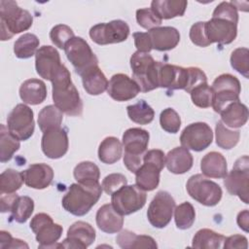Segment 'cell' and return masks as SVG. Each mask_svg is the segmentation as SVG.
<instances>
[{"label": "cell", "instance_id": "6da1fadb", "mask_svg": "<svg viewBox=\"0 0 249 249\" xmlns=\"http://www.w3.org/2000/svg\"><path fill=\"white\" fill-rule=\"evenodd\" d=\"M52 84L54 105L68 116H81L83 113V102L78 89L72 83L70 72L65 65L53 78Z\"/></svg>", "mask_w": 249, "mask_h": 249}, {"label": "cell", "instance_id": "7a4b0ae2", "mask_svg": "<svg viewBox=\"0 0 249 249\" xmlns=\"http://www.w3.org/2000/svg\"><path fill=\"white\" fill-rule=\"evenodd\" d=\"M102 191L99 183L71 184L67 193L62 197V206L67 212L75 216H84L98 201Z\"/></svg>", "mask_w": 249, "mask_h": 249}, {"label": "cell", "instance_id": "3957f363", "mask_svg": "<svg viewBox=\"0 0 249 249\" xmlns=\"http://www.w3.org/2000/svg\"><path fill=\"white\" fill-rule=\"evenodd\" d=\"M33 22L32 15L18 7L15 1H0L1 40H10L15 34L29 29Z\"/></svg>", "mask_w": 249, "mask_h": 249}, {"label": "cell", "instance_id": "277c9868", "mask_svg": "<svg viewBox=\"0 0 249 249\" xmlns=\"http://www.w3.org/2000/svg\"><path fill=\"white\" fill-rule=\"evenodd\" d=\"M149 139V132L140 127L128 128L123 134L124 163L130 172L135 173L142 165L143 156L148 148Z\"/></svg>", "mask_w": 249, "mask_h": 249}, {"label": "cell", "instance_id": "5b68a950", "mask_svg": "<svg viewBox=\"0 0 249 249\" xmlns=\"http://www.w3.org/2000/svg\"><path fill=\"white\" fill-rule=\"evenodd\" d=\"M165 165V155L161 150L153 149L143 156V163L135 172L136 185L145 192L155 190L160 183V174Z\"/></svg>", "mask_w": 249, "mask_h": 249}, {"label": "cell", "instance_id": "8992f818", "mask_svg": "<svg viewBox=\"0 0 249 249\" xmlns=\"http://www.w3.org/2000/svg\"><path fill=\"white\" fill-rule=\"evenodd\" d=\"M132 78L139 86L140 91L148 92L159 88L158 69L159 61L147 53L135 52L130 57Z\"/></svg>", "mask_w": 249, "mask_h": 249}, {"label": "cell", "instance_id": "52a82bcc", "mask_svg": "<svg viewBox=\"0 0 249 249\" xmlns=\"http://www.w3.org/2000/svg\"><path fill=\"white\" fill-rule=\"evenodd\" d=\"M189 196L205 206H215L222 198L221 187L203 174H195L186 184Z\"/></svg>", "mask_w": 249, "mask_h": 249}, {"label": "cell", "instance_id": "ba28073f", "mask_svg": "<svg viewBox=\"0 0 249 249\" xmlns=\"http://www.w3.org/2000/svg\"><path fill=\"white\" fill-rule=\"evenodd\" d=\"M213 91L212 108L220 113L229 103L239 100L241 86L239 80L231 74L218 76L211 86Z\"/></svg>", "mask_w": 249, "mask_h": 249}, {"label": "cell", "instance_id": "9c48e42d", "mask_svg": "<svg viewBox=\"0 0 249 249\" xmlns=\"http://www.w3.org/2000/svg\"><path fill=\"white\" fill-rule=\"evenodd\" d=\"M224 185L227 191L237 196L245 204H248V187H249V159L248 156H242L237 159L234 165L224 177Z\"/></svg>", "mask_w": 249, "mask_h": 249}, {"label": "cell", "instance_id": "30bf717a", "mask_svg": "<svg viewBox=\"0 0 249 249\" xmlns=\"http://www.w3.org/2000/svg\"><path fill=\"white\" fill-rule=\"evenodd\" d=\"M144 190L135 185H125L111 195V204L121 215H130L140 210L146 203Z\"/></svg>", "mask_w": 249, "mask_h": 249}, {"label": "cell", "instance_id": "8fae6325", "mask_svg": "<svg viewBox=\"0 0 249 249\" xmlns=\"http://www.w3.org/2000/svg\"><path fill=\"white\" fill-rule=\"evenodd\" d=\"M30 229L36 234L39 248H57L56 244L62 234V227L53 223V218L46 213L36 214L30 222Z\"/></svg>", "mask_w": 249, "mask_h": 249}, {"label": "cell", "instance_id": "7c38bea8", "mask_svg": "<svg viewBox=\"0 0 249 249\" xmlns=\"http://www.w3.org/2000/svg\"><path fill=\"white\" fill-rule=\"evenodd\" d=\"M65 54L75 71L81 76L88 69L98 65V59L82 37H73L64 48Z\"/></svg>", "mask_w": 249, "mask_h": 249}, {"label": "cell", "instance_id": "4fadbf2b", "mask_svg": "<svg viewBox=\"0 0 249 249\" xmlns=\"http://www.w3.org/2000/svg\"><path fill=\"white\" fill-rule=\"evenodd\" d=\"M33 111L25 104H18L7 118L9 131L19 141L29 139L34 132L35 123Z\"/></svg>", "mask_w": 249, "mask_h": 249}, {"label": "cell", "instance_id": "5bb4252c", "mask_svg": "<svg viewBox=\"0 0 249 249\" xmlns=\"http://www.w3.org/2000/svg\"><path fill=\"white\" fill-rule=\"evenodd\" d=\"M129 35V26L122 19L102 22L89 29L90 39L97 45H109L124 42Z\"/></svg>", "mask_w": 249, "mask_h": 249}, {"label": "cell", "instance_id": "9a60e30c", "mask_svg": "<svg viewBox=\"0 0 249 249\" xmlns=\"http://www.w3.org/2000/svg\"><path fill=\"white\" fill-rule=\"evenodd\" d=\"M174 208L175 200L172 196L165 191H160L154 196L148 207V221L155 228H165L171 221Z\"/></svg>", "mask_w": 249, "mask_h": 249}, {"label": "cell", "instance_id": "2e32d148", "mask_svg": "<svg viewBox=\"0 0 249 249\" xmlns=\"http://www.w3.org/2000/svg\"><path fill=\"white\" fill-rule=\"evenodd\" d=\"M213 140V132L211 127L202 122L193 123L187 125L181 135L180 142L182 147L195 152L205 150Z\"/></svg>", "mask_w": 249, "mask_h": 249}, {"label": "cell", "instance_id": "e0dca14e", "mask_svg": "<svg viewBox=\"0 0 249 249\" xmlns=\"http://www.w3.org/2000/svg\"><path fill=\"white\" fill-rule=\"evenodd\" d=\"M204 31L210 44H231L237 35V22L226 18L212 17L204 21Z\"/></svg>", "mask_w": 249, "mask_h": 249}, {"label": "cell", "instance_id": "ac0fdd59", "mask_svg": "<svg viewBox=\"0 0 249 249\" xmlns=\"http://www.w3.org/2000/svg\"><path fill=\"white\" fill-rule=\"evenodd\" d=\"M63 65L58 52L53 47L45 45L37 50L35 53V68L41 78L52 82Z\"/></svg>", "mask_w": 249, "mask_h": 249}, {"label": "cell", "instance_id": "d6986e66", "mask_svg": "<svg viewBox=\"0 0 249 249\" xmlns=\"http://www.w3.org/2000/svg\"><path fill=\"white\" fill-rule=\"evenodd\" d=\"M188 84V68L159 61L158 86L170 90L184 89Z\"/></svg>", "mask_w": 249, "mask_h": 249}, {"label": "cell", "instance_id": "ffe728a7", "mask_svg": "<svg viewBox=\"0 0 249 249\" xmlns=\"http://www.w3.org/2000/svg\"><path fill=\"white\" fill-rule=\"evenodd\" d=\"M68 135L64 128L56 127L43 132L41 148L49 159H60L68 151Z\"/></svg>", "mask_w": 249, "mask_h": 249}, {"label": "cell", "instance_id": "44dd1931", "mask_svg": "<svg viewBox=\"0 0 249 249\" xmlns=\"http://www.w3.org/2000/svg\"><path fill=\"white\" fill-rule=\"evenodd\" d=\"M95 239V231L93 227L84 221L73 223L68 231L67 237L60 243V247L73 249H86Z\"/></svg>", "mask_w": 249, "mask_h": 249}, {"label": "cell", "instance_id": "7402d4cb", "mask_svg": "<svg viewBox=\"0 0 249 249\" xmlns=\"http://www.w3.org/2000/svg\"><path fill=\"white\" fill-rule=\"evenodd\" d=\"M107 92L116 101H127L134 98L140 92V89L133 79L119 73L111 77Z\"/></svg>", "mask_w": 249, "mask_h": 249}, {"label": "cell", "instance_id": "603a6c76", "mask_svg": "<svg viewBox=\"0 0 249 249\" xmlns=\"http://www.w3.org/2000/svg\"><path fill=\"white\" fill-rule=\"evenodd\" d=\"M24 183L27 187L43 190L48 188L53 179V168L46 163H34L22 171Z\"/></svg>", "mask_w": 249, "mask_h": 249}, {"label": "cell", "instance_id": "cb8c5ba5", "mask_svg": "<svg viewBox=\"0 0 249 249\" xmlns=\"http://www.w3.org/2000/svg\"><path fill=\"white\" fill-rule=\"evenodd\" d=\"M152 48L160 52L174 49L180 42L179 31L172 26H159L148 31Z\"/></svg>", "mask_w": 249, "mask_h": 249}, {"label": "cell", "instance_id": "d4e9b609", "mask_svg": "<svg viewBox=\"0 0 249 249\" xmlns=\"http://www.w3.org/2000/svg\"><path fill=\"white\" fill-rule=\"evenodd\" d=\"M96 225L98 229L106 233H117L122 231L124 218L112 204L102 205L96 212Z\"/></svg>", "mask_w": 249, "mask_h": 249}, {"label": "cell", "instance_id": "484cf974", "mask_svg": "<svg viewBox=\"0 0 249 249\" xmlns=\"http://www.w3.org/2000/svg\"><path fill=\"white\" fill-rule=\"evenodd\" d=\"M194 163L193 156L184 147H176L165 156V165L174 174H184L189 171Z\"/></svg>", "mask_w": 249, "mask_h": 249}, {"label": "cell", "instance_id": "4316f807", "mask_svg": "<svg viewBox=\"0 0 249 249\" xmlns=\"http://www.w3.org/2000/svg\"><path fill=\"white\" fill-rule=\"evenodd\" d=\"M221 122L231 128L243 126L248 120L247 106L239 100L229 103L221 112Z\"/></svg>", "mask_w": 249, "mask_h": 249}, {"label": "cell", "instance_id": "83f0119b", "mask_svg": "<svg viewBox=\"0 0 249 249\" xmlns=\"http://www.w3.org/2000/svg\"><path fill=\"white\" fill-rule=\"evenodd\" d=\"M19 97L23 103L38 105L47 97L46 84L39 79H28L19 88Z\"/></svg>", "mask_w": 249, "mask_h": 249}, {"label": "cell", "instance_id": "f1b7e54d", "mask_svg": "<svg viewBox=\"0 0 249 249\" xmlns=\"http://www.w3.org/2000/svg\"><path fill=\"white\" fill-rule=\"evenodd\" d=\"M202 174L210 178H224L228 173L226 158L218 152H209L200 161Z\"/></svg>", "mask_w": 249, "mask_h": 249}, {"label": "cell", "instance_id": "f546056e", "mask_svg": "<svg viewBox=\"0 0 249 249\" xmlns=\"http://www.w3.org/2000/svg\"><path fill=\"white\" fill-rule=\"evenodd\" d=\"M82 82L85 90L90 95H99L107 90L108 80L98 65L93 66L82 75Z\"/></svg>", "mask_w": 249, "mask_h": 249}, {"label": "cell", "instance_id": "4dcf8cb0", "mask_svg": "<svg viewBox=\"0 0 249 249\" xmlns=\"http://www.w3.org/2000/svg\"><path fill=\"white\" fill-rule=\"evenodd\" d=\"M187 5L188 2L185 0H154L151 3V9L162 20L182 17Z\"/></svg>", "mask_w": 249, "mask_h": 249}, {"label": "cell", "instance_id": "1f68e13d", "mask_svg": "<svg viewBox=\"0 0 249 249\" xmlns=\"http://www.w3.org/2000/svg\"><path fill=\"white\" fill-rule=\"evenodd\" d=\"M116 241L118 245L123 249H133V248H152L155 249L158 247L155 239L149 235L136 234L133 231L128 230L122 231Z\"/></svg>", "mask_w": 249, "mask_h": 249}, {"label": "cell", "instance_id": "d6a6232c", "mask_svg": "<svg viewBox=\"0 0 249 249\" xmlns=\"http://www.w3.org/2000/svg\"><path fill=\"white\" fill-rule=\"evenodd\" d=\"M123 154L121 141L114 136L104 138L98 147V159L106 164H113L120 160Z\"/></svg>", "mask_w": 249, "mask_h": 249}, {"label": "cell", "instance_id": "836d02e7", "mask_svg": "<svg viewBox=\"0 0 249 249\" xmlns=\"http://www.w3.org/2000/svg\"><path fill=\"white\" fill-rule=\"evenodd\" d=\"M225 236L209 229H201L193 237L192 247L198 249H219L225 240Z\"/></svg>", "mask_w": 249, "mask_h": 249}, {"label": "cell", "instance_id": "e575fe53", "mask_svg": "<svg viewBox=\"0 0 249 249\" xmlns=\"http://www.w3.org/2000/svg\"><path fill=\"white\" fill-rule=\"evenodd\" d=\"M63 115L55 105L45 106L38 115V124L42 132L61 127Z\"/></svg>", "mask_w": 249, "mask_h": 249}, {"label": "cell", "instance_id": "d590c367", "mask_svg": "<svg viewBox=\"0 0 249 249\" xmlns=\"http://www.w3.org/2000/svg\"><path fill=\"white\" fill-rule=\"evenodd\" d=\"M20 147L19 140L15 137L5 126L0 125V161L2 163L9 161L14 154L18 151Z\"/></svg>", "mask_w": 249, "mask_h": 249}, {"label": "cell", "instance_id": "8d00e7d4", "mask_svg": "<svg viewBox=\"0 0 249 249\" xmlns=\"http://www.w3.org/2000/svg\"><path fill=\"white\" fill-rule=\"evenodd\" d=\"M40 41L35 34L25 33L15 42L14 53L18 58H29L36 53Z\"/></svg>", "mask_w": 249, "mask_h": 249}, {"label": "cell", "instance_id": "74e56055", "mask_svg": "<svg viewBox=\"0 0 249 249\" xmlns=\"http://www.w3.org/2000/svg\"><path fill=\"white\" fill-rule=\"evenodd\" d=\"M74 178L81 184H96L99 183L100 170L92 161H82L78 163L73 171Z\"/></svg>", "mask_w": 249, "mask_h": 249}, {"label": "cell", "instance_id": "f35d334b", "mask_svg": "<svg viewBox=\"0 0 249 249\" xmlns=\"http://www.w3.org/2000/svg\"><path fill=\"white\" fill-rule=\"evenodd\" d=\"M126 112L128 118L136 124H148L155 117L154 109L143 99L138 100L137 103L128 105L126 107Z\"/></svg>", "mask_w": 249, "mask_h": 249}, {"label": "cell", "instance_id": "ab89813d", "mask_svg": "<svg viewBox=\"0 0 249 249\" xmlns=\"http://www.w3.org/2000/svg\"><path fill=\"white\" fill-rule=\"evenodd\" d=\"M24 182L22 172L8 168L0 175V195L14 194L20 189Z\"/></svg>", "mask_w": 249, "mask_h": 249}, {"label": "cell", "instance_id": "60d3db41", "mask_svg": "<svg viewBox=\"0 0 249 249\" xmlns=\"http://www.w3.org/2000/svg\"><path fill=\"white\" fill-rule=\"evenodd\" d=\"M216 144L225 150L232 149L239 141L240 132L238 130L229 129L221 121H219L215 127Z\"/></svg>", "mask_w": 249, "mask_h": 249}, {"label": "cell", "instance_id": "b9f144b4", "mask_svg": "<svg viewBox=\"0 0 249 249\" xmlns=\"http://www.w3.org/2000/svg\"><path fill=\"white\" fill-rule=\"evenodd\" d=\"M33 210L34 201L31 197L27 196H18L11 210V218H13V220L16 221L17 223H25L30 218L31 214L33 213Z\"/></svg>", "mask_w": 249, "mask_h": 249}, {"label": "cell", "instance_id": "7bdbcfd3", "mask_svg": "<svg viewBox=\"0 0 249 249\" xmlns=\"http://www.w3.org/2000/svg\"><path fill=\"white\" fill-rule=\"evenodd\" d=\"M174 220L178 229H190L196 220V211L194 206L188 201L176 206L174 209Z\"/></svg>", "mask_w": 249, "mask_h": 249}, {"label": "cell", "instance_id": "ee69618b", "mask_svg": "<svg viewBox=\"0 0 249 249\" xmlns=\"http://www.w3.org/2000/svg\"><path fill=\"white\" fill-rule=\"evenodd\" d=\"M190 94L193 103L199 108H208L212 105L213 91L207 83L196 87L191 90Z\"/></svg>", "mask_w": 249, "mask_h": 249}, {"label": "cell", "instance_id": "f6af8a7d", "mask_svg": "<svg viewBox=\"0 0 249 249\" xmlns=\"http://www.w3.org/2000/svg\"><path fill=\"white\" fill-rule=\"evenodd\" d=\"M231 65L245 78L249 77V51L247 48H237L231 55Z\"/></svg>", "mask_w": 249, "mask_h": 249}, {"label": "cell", "instance_id": "bcb514c9", "mask_svg": "<svg viewBox=\"0 0 249 249\" xmlns=\"http://www.w3.org/2000/svg\"><path fill=\"white\" fill-rule=\"evenodd\" d=\"M160 124L161 128L166 132L177 133L181 126V119L173 108H166L160 115Z\"/></svg>", "mask_w": 249, "mask_h": 249}, {"label": "cell", "instance_id": "7dc6e473", "mask_svg": "<svg viewBox=\"0 0 249 249\" xmlns=\"http://www.w3.org/2000/svg\"><path fill=\"white\" fill-rule=\"evenodd\" d=\"M73 37H75L73 30L66 24L54 25L50 31V38L53 44L55 47L63 50L65 48V45Z\"/></svg>", "mask_w": 249, "mask_h": 249}, {"label": "cell", "instance_id": "c3c4849f", "mask_svg": "<svg viewBox=\"0 0 249 249\" xmlns=\"http://www.w3.org/2000/svg\"><path fill=\"white\" fill-rule=\"evenodd\" d=\"M136 20L145 29H153L161 24V19L154 13L151 8L139 9L136 11Z\"/></svg>", "mask_w": 249, "mask_h": 249}, {"label": "cell", "instance_id": "681fc988", "mask_svg": "<svg viewBox=\"0 0 249 249\" xmlns=\"http://www.w3.org/2000/svg\"><path fill=\"white\" fill-rule=\"evenodd\" d=\"M127 184V180L124 175L121 173H112L107 175L102 180V190L107 195H113L115 192H117L122 187L125 186Z\"/></svg>", "mask_w": 249, "mask_h": 249}, {"label": "cell", "instance_id": "f907efd6", "mask_svg": "<svg viewBox=\"0 0 249 249\" xmlns=\"http://www.w3.org/2000/svg\"><path fill=\"white\" fill-rule=\"evenodd\" d=\"M189 36L192 43L198 47H207L211 45L205 35L204 21H197L193 24L190 29Z\"/></svg>", "mask_w": 249, "mask_h": 249}, {"label": "cell", "instance_id": "816d5d0a", "mask_svg": "<svg viewBox=\"0 0 249 249\" xmlns=\"http://www.w3.org/2000/svg\"><path fill=\"white\" fill-rule=\"evenodd\" d=\"M212 17H221L238 22L237 8L232 2H221L213 11Z\"/></svg>", "mask_w": 249, "mask_h": 249}, {"label": "cell", "instance_id": "f5cc1de1", "mask_svg": "<svg viewBox=\"0 0 249 249\" xmlns=\"http://www.w3.org/2000/svg\"><path fill=\"white\" fill-rule=\"evenodd\" d=\"M207 83V77L205 73L198 67H188V84L185 89L187 92H191L196 87Z\"/></svg>", "mask_w": 249, "mask_h": 249}, {"label": "cell", "instance_id": "db71d44e", "mask_svg": "<svg viewBox=\"0 0 249 249\" xmlns=\"http://www.w3.org/2000/svg\"><path fill=\"white\" fill-rule=\"evenodd\" d=\"M133 39L134 45L138 52L148 53L153 50L151 38L148 32H134Z\"/></svg>", "mask_w": 249, "mask_h": 249}, {"label": "cell", "instance_id": "11a10c76", "mask_svg": "<svg viewBox=\"0 0 249 249\" xmlns=\"http://www.w3.org/2000/svg\"><path fill=\"white\" fill-rule=\"evenodd\" d=\"M223 247L225 249H233V248L246 249L248 247L247 238L241 234L231 235V236L225 238Z\"/></svg>", "mask_w": 249, "mask_h": 249}, {"label": "cell", "instance_id": "9f6ffc18", "mask_svg": "<svg viewBox=\"0 0 249 249\" xmlns=\"http://www.w3.org/2000/svg\"><path fill=\"white\" fill-rule=\"evenodd\" d=\"M17 193L14 194H3L0 196V209L2 213L11 211L13 208V205L18 198Z\"/></svg>", "mask_w": 249, "mask_h": 249}, {"label": "cell", "instance_id": "6f0895ef", "mask_svg": "<svg viewBox=\"0 0 249 249\" xmlns=\"http://www.w3.org/2000/svg\"><path fill=\"white\" fill-rule=\"evenodd\" d=\"M236 222L238 227L243 230L244 231H248V227H249V212L247 209L240 211L237 214V218H236Z\"/></svg>", "mask_w": 249, "mask_h": 249}, {"label": "cell", "instance_id": "680465c9", "mask_svg": "<svg viewBox=\"0 0 249 249\" xmlns=\"http://www.w3.org/2000/svg\"><path fill=\"white\" fill-rule=\"evenodd\" d=\"M12 240H13V237L10 234V232L6 231H0V248L1 249H7Z\"/></svg>", "mask_w": 249, "mask_h": 249}]
</instances>
